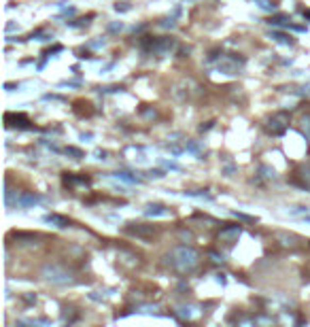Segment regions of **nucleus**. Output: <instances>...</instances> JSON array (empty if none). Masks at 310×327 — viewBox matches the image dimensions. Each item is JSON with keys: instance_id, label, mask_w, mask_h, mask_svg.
<instances>
[{"instance_id": "1", "label": "nucleus", "mask_w": 310, "mask_h": 327, "mask_svg": "<svg viewBox=\"0 0 310 327\" xmlns=\"http://www.w3.org/2000/svg\"><path fill=\"white\" fill-rule=\"evenodd\" d=\"M170 259H172V266L177 268L179 272H183V274L196 270V266L200 261L196 249H191V247H177L170 253Z\"/></svg>"}, {"instance_id": "2", "label": "nucleus", "mask_w": 310, "mask_h": 327, "mask_svg": "<svg viewBox=\"0 0 310 327\" xmlns=\"http://www.w3.org/2000/svg\"><path fill=\"white\" fill-rule=\"evenodd\" d=\"M43 278L47 280V283H53V285H68L73 283V277H70V272H66L64 268L60 266H45L43 268Z\"/></svg>"}, {"instance_id": "3", "label": "nucleus", "mask_w": 310, "mask_h": 327, "mask_svg": "<svg viewBox=\"0 0 310 327\" xmlns=\"http://www.w3.org/2000/svg\"><path fill=\"white\" fill-rule=\"evenodd\" d=\"M289 126V115L287 113H276L268 119V130L272 134H283Z\"/></svg>"}, {"instance_id": "4", "label": "nucleus", "mask_w": 310, "mask_h": 327, "mask_svg": "<svg viewBox=\"0 0 310 327\" xmlns=\"http://www.w3.org/2000/svg\"><path fill=\"white\" fill-rule=\"evenodd\" d=\"M174 47H177V43H174L172 38H157V41L153 43L151 51H153V53H157V55H168Z\"/></svg>"}, {"instance_id": "5", "label": "nucleus", "mask_w": 310, "mask_h": 327, "mask_svg": "<svg viewBox=\"0 0 310 327\" xmlns=\"http://www.w3.org/2000/svg\"><path fill=\"white\" fill-rule=\"evenodd\" d=\"M4 121L6 126H15V127H22V130H30V119L26 115H13V113H6L4 115Z\"/></svg>"}, {"instance_id": "6", "label": "nucleus", "mask_w": 310, "mask_h": 327, "mask_svg": "<svg viewBox=\"0 0 310 327\" xmlns=\"http://www.w3.org/2000/svg\"><path fill=\"white\" fill-rule=\"evenodd\" d=\"M240 234H242V227H240V226H230V227H223V229H221L219 238L225 240V242H232V240H236Z\"/></svg>"}, {"instance_id": "7", "label": "nucleus", "mask_w": 310, "mask_h": 327, "mask_svg": "<svg viewBox=\"0 0 310 327\" xmlns=\"http://www.w3.org/2000/svg\"><path fill=\"white\" fill-rule=\"evenodd\" d=\"M45 223H51V226H55V227H68L70 226V221L66 219V217H62V215H55V213H51V215H45Z\"/></svg>"}, {"instance_id": "8", "label": "nucleus", "mask_w": 310, "mask_h": 327, "mask_svg": "<svg viewBox=\"0 0 310 327\" xmlns=\"http://www.w3.org/2000/svg\"><path fill=\"white\" fill-rule=\"evenodd\" d=\"M145 215L147 217H166L168 210L161 206V204H149V206L145 208Z\"/></svg>"}, {"instance_id": "9", "label": "nucleus", "mask_w": 310, "mask_h": 327, "mask_svg": "<svg viewBox=\"0 0 310 327\" xmlns=\"http://www.w3.org/2000/svg\"><path fill=\"white\" fill-rule=\"evenodd\" d=\"M64 183L66 185H89L87 176H73V175H64Z\"/></svg>"}, {"instance_id": "10", "label": "nucleus", "mask_w": 310, "mask_h": 327, "mask_svg": "<svg viewBox=\"0 0 310 327\" xmlns=\"http://www.w3.org/2000/svg\"><path fill=\"white\" fill-rule=\"evenodd\" d=\"M253 4H257V9L266 11V13H274L276 11V4L270 2V0H253Z\"/></svg>"}, {"instance_id": "11", "label": "nucleus", "mask_w": 310, "mask_h": 327, "mask_svg": "<svg viewBox=\"0 0 310 327\" xmlns=\"http://www.w3.org/2000/svg\"><path fill=\"white\" fill-rule=\"evenodd\" d=\"M38 200H41V198H38V196L26 194V196H22V200H19L17 204H19V206H22V208H28V206H32V204H36Z\"/></svg>"}, {"instance_id": "12", "label": "nucleus", "mask_w": 310, "mask_h": 327, "mask_svg": "<svg viewBox=\"0 0 310 327\" xmlns=\"http://www.w3.org/2000/svg\"><path fill=\"white\" fill-rule=\"evenodd\" d=\"M272 38H276V41L283 43V45H293V43H295L291 36L285 34V32H272Z\"/></svg>"}, {"instance_id": "13", "label": "nucleus", "mask_w": 310, "mask_h": 327, "mask_svg": "<svg viewBox=\"0 0 310 327\" xmlns=\"http://www.w3.org/2000/svg\"><path fill=\"white\" fill-rule=\"evenodd\" d=\"M132 232L136 234V236H149V234H153V227H143V226H138V227H132Z\"/></svg>"}, {"instance_id": "14", "label": "nucleus", "mask_w": 310, "mask_h": 327, "mask_svg": "<svg viewBox=\"0 0 310 327\" xmlns=\"http://www.w3.org/2000/svg\"><path fill=\"white\" fill-rule=\"evenodd\" d=\"M117 178H121V181H126V183H138V178H134V176H130L128 175V172H117V175H115Z\"/></svg>"}, {"instance_id": "15", "label": "nucleus", "mask_w": 310, "mask_h": 327, "mask_svg": "<svg viewBox=\"0 0 310 327\" xmlns=\"http://www.w3.org/2000/svg\"><path fill=\"white\" fill-rule=\"evenodd\" d=\"M259 172H261V175L266 176V178H274V176H276V175H274V170H272V168H268V166H261Z\"/></svg>"}, {"instance_id": "16", "label": "nucleus", "mask_w": 310, "mask_h": 327, "mask_svg": "<svg viewBox=\"0 0 310 327\" xmlns=\"http://www.w3.org/2000/svg\"><path fill=\"white\" fill-rule=\"evenodd\" d=\"M66 153H68V155H75L77 159H81V157H83V151L75 149V147H66Z\"/></svg>"}, {"instance_id": "17", "label": "nucleus", "mask_w": 310, "mask_h": 327, "mask_svg": "<svg viewBox=\"0 0 310 327\" xmlns=\"http://www.w3.org/2000/svg\"><path fill=\"white\" fill-rule=\"evenodd\" d=\"M302 124H304V130H306V134H308V138H310V115H306L304 119H302Z\"/></svg>"}, {"instance_id": "18", "label": "nucleus", "mask_w": 310, "mask_h": 327, "mask_svg": "<svg viewBox=\"0 0 310 327\" xmlns=\"http://www.w3.org/2000/svg\"><path fill=\"white\" fill-rule=\"evenodd\" d=\"M304 213H306V208H304V206H295V208L289 210V215H304Z\"/></svg>"}, {"instance_id": "19", "label": "nucleus", "mask_w": 310, "mask_h": 327, "mask_svg": "<svg viewBox=\"0 0 310 327\" xmlns=\"http://www.w3.org/2000/svg\"><path fill=\"white\" fill-rule=\"evenodd\" d=\"M115 11H130V6H128V2H117L115 4Z\"/></svg>"}, {"instance_id": "20", "label": "nucleus", "mask_w": 310, "mask_h": 327, "mask_svg": "<svg viewBox=\"0 0 310 327\" xmlns=\"http://www.w3.org/2000/svg\"><path fill=\"white\" fill-rule=\"evenodd\" d=\"M179 236H181V238H185V240H191V238H193V236H191V232H187V229H181V232H179Z\"/></svg>"}, {"instance_id": "21", "label": "nucleus", "mask_w": 310, "mask_h": 327, "mask_svg": "<svg viewBox=\"0 0 310 327\" xmlns=\"http://www.w3.org/2000/svg\"><path fill=\"white\" fill-rule=\"evenodd\" d=\"M121 28H124V24H121V22H119V24H111V25H108V30H111V32H119Z\"/></svg>"}, {"instance_id": "22", "label": "nucleus", "mask_w": 310, "mask_h": 327, "mask_svg": "<svg viewBox=\"0 0 310 327\" xmlns=\"http://www.w3.org/2000/svg\"><path fill=\"white\" fill-rule=\"evenodd\" d=\"M191 310H193V308H181L179 315H181V317H191V315H193Z\"/></svg>"}, {"instance_id": "23", "label": "nucleus", "mask_w": 310, "mask_h": 327, "mask_svg": "<svg viewBox=\"0 0 310 327\" xmlns=\"http://www.w3.org/2000/svg\"><path fill=\"white\" fill-rule=\"evenodd\" d=\"M166 168H170V170H179V166L177 164H170V162H164Z\"/></svg>"}, {"instance_id": "24", "label": "nucleus", "mask_w": 310, "mask_h": 327, "mask_svg": "<svg viewBox=\"0 0 310 327\" xmlns=\"http://www.w3.org/2000/svg\"><path fill=\"white\" fill-rule=\"evenodd\" d=\"M155 310V306H143V308H140V312H153Z\"/></svg>"}, {"instance_id": "25", "label": "nucleus", "mask_w": 310, "mask_h": 327, "mask_svg": "<svg viewBox=\"0 0 310 327\" xmlns=\"http://www.w3.org/2000/svg\"><path fill=\"white\" fill-rule=\"evenodd\" d=\"M304 221H306V223H310V217H304Z\"/></svg>"}]
</instances>
